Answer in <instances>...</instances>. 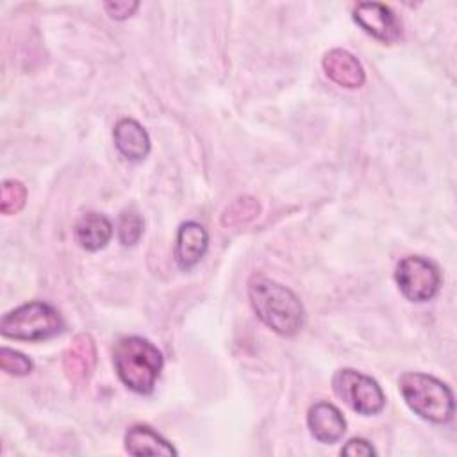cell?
I'll return each mask as SVG.
<instances>
[{
	"instance_id": "e0dca14e",
	"label": "cell",
	"mask_w": 457,
	"mask_h": 457,
	"mask_svg": "<svg viewBox=\"0 0 457 457\" xmlns=\"http://www.w3.org/2000/svg\"><path fill=\"white\" fill-rule=\"evenodd\" d=\"M27 200V187L14 179H7L0 187V211L5 216L18 214Z\"/></svg>"
},
{
	"instance_id": "5b68a950",
	"label": "cell",
	"mask_w": 457,
	"mask_h": 457,
	"mask_svg": "<svg viewBox=\"0 0 457 457\" xmlns=\"http://www.w3.org/2000/svg\"><path fill=\"white\" fill-rule=\"evenodd\" d=\"M332 389L352 411L362 416L378 414L386 405V396L378 382L352 368L334 373Z\"/></svg>"
},
{
	"instance_id": "277c9868",
	"label": "cell",
	"mask_w": 457,
	"mask_h": 457,
	"mask_svg": "<svg viewBox=\"0 0 457 457\" xmlns=\"http://www.w3.org/2000/svg\"><path fill=\"white\" fill-rule=\"evenodd\" d=\"M64 327V321L57 309L45 302L23 303L7 314L0 321V332L5 337L18 341H41L57 336Z\"/></svg>"
},
{
	"instance_id": "8fae6325",
	"label": "cell",
	"mask_w": 457,
	"mask_h": 457,
	"mask_svg": "<svg viewBox=\"0 0 457 457\" xmlns=\"http://www.w3.org/2000/svg\"><path fill=\"white\" fill-rule=\"evenodd\" d=\"M307 427L316 441L332 445L343 437L346 421L336 405L328 402H318L307 412Z\"/></svg>"
},
{
	"instance_id": "d6986e66",
	"label": "cell",
	"mask_w": 457,
	"mask_h": 457,
	"mask_svg": "<svg viewBox=\"0 0 457 457\" xmlns=\"http://www.w3.org/2000/svg\"><path fill=\"white\" fill-rule=\"evenodd\" d=\"M139 7L137 2H130V0H118V2H105L104 9L107 11V14L112 20H127L130 18L136 9Z\"/></svg>"
},
{
	"instance_id": "9c48e42d",
	"label": "cell",
	"mask_w": 457,
	"mask_h": 457,
	"mask_svg": "<svg viewBox=\"0 0 457 457\" xmlns=\"http://www.w3.org/2000/svg\"><path fill=\"white\" fill-rule=\"evenodd\" d=\"M321 66L327 77L341 87L357 89L364 84L366 75L359 59L343 48H332L323 55Z\"/></svg>"
},
{
	"instance_id": "7a4b0ae2",
	"label": "cell",
	"mask_w": 457,
	"mask_h": 457,
	"mask_svg": "<svg viewBox=\"0 0 457 457\" xmlns=\"http://www.w3.org/2000/svg\"><path fill=\"white\" fill-rule=\"evenodd\" d=\"M112 362L120 380L137 395H150L162 370L161 350L145 337H121L112 350Z\"/></svg>"
},
{
	"instance_id": "30bf717a",
	"label": "cell",
	"mask_w": 457,
	"mask_h": 457,
	"mask_svg": "<svg viewBox=\"0 0 457 457\" xmlns=\"http://www.w3.org/2000/svg\"><path fill=\"white\" fill-rule=\"evenodd\" d=\"M209 246V234L204 225L196 221H184L177 230L175 261L180 270H191L205 255Z\"/></svg>"
},
{
	"instance_id": "6da1fadb",
	"label": "cell",
	"mask_w": 457,
	"mask_h": 457,
	"mask_svg": "<svg viewBox=\"0 0 457 457\" xmlns=\"http://www.w3.org/2000/svg\"><path fill=\"white\" fill-rule=\"evenodd\" d=\"M248 298L257 318L273 332L291 337L303 325V305L286 286L255 275L248 282Z\"/></svg>"
},
{
	"instance_id": "2e32d148",
	"label": "cell",
	"mask_w": 457,
	"mask_h": 457,
	"mask_svg": "<svg viewBox=\"0 0 457 457\" xmlns=\"http://www.w3.org/2000/svg\"><path fill=\"white\" fill-rule=\"evenodd\" d=\"M143 230H145V221L137 211L125 209L120 214L116 234H118V241L123 246H134L143 236Z\"/></svg>"
},
{
	"instance_id": "7c38bea8",
	"label": "cell",
	"mask_w": 457,
	"mask_h": 457,
	"mask_svg": "<svg viewBox=\"0 0 457 457\" xmlns=\"http://www.w3.org/2000/svg\"><path fill=\"white\" fill-rule=\"evenodd\" d=\"M118 152L129 161H143L150 154V137L143 125L132 118H123L112 130Z\"/></svg>"
},
{
	"instance_id": "52a82bcc",
	"label": "cell",
	"mask_w": 457,
	"mask_h": 457,
	"mask_svg": "<svg viewBox=\"0 0 457 457\" xmlns=\"http://www.w3.org/2000/svg\"><path fill=\"white\" fill-rule=\"evenodd\" d=\"M353 21L371 37L380 43H396L402 34V25L393 9L380 2H359L353 7Z\"/></svg>"
},
{
	"instance_id": "9a60e30c",
	"label": "cell",
	"mask_w": 457,
	"mask_h": 457,
	"mask_svg": "<svg viewBox=\"0 0 457 457\" xmlns=\"http://www.w3.org/2000/svg\"><path fill=\"white\" fill-rule=\"evenodd\" d=\"M262 212V205L255 196L243 195L232 200L221 212V225L223 227H243L257 220Z\"/></svg>"
},
{
	"instance_id": "8992f818",
	"label": "cell",
	"mask_w": 457,
	"mask_h": 457,
	"mask_svg": "<svg viewBox=\"0 0 457 457\" xmlns=\"http://www.w3.org/2000/svg\"><path fill=\"white\" fill-rule=\"evenodd\" d=\"M395 280L400 293L416 303L432 300L441 286L437 266L421 255L403 257L396 264Z\"/></svg>"
},
{
	"instance_id": "ac0fdd59",
	"label": "cell",
	"mask_w": 457,
	"mask_h": 457,
	"mask_svg": "<svg viewBox=\"0 0 457 457\" xmlns=\"http://www.w3.org/2000/svg\"><path fill=\"white\" fill-rule=\"evenodd\" d=\"M0 368L7 375L23 377L32 371V361L27 355H23L21 352L2 346L0 348Z\"/></svg>"
},
{
	"instance_id": "3957f363",
	"label": "cell",
	"mask_w": 457,
	"mask_h": 457,
	"mask_svg": "<svg viewBox=\"0 0 457 457\" xmlns=\"http://www.w3.org/2000/svg\"><path fill=\"white\" fill-rule=\"evenodd\" d=\"M398 389L407 407L430 423H448L453 418L455 403L452 389L439 378L409 371L398 378Z\"/></svg>"
},
{
	"instance_id": "5bb4252c",
	"label": "cell",
	"mask_w": 457,
	"mask_h": 457,
	"mask_svg": "<svg viewBox=\"0 0 457 457\" xmlns=\"http://www.w3.org/2000/svg\"><path fill=\"white\" fill-rule=\"evenodd\" d=\"M125 450L130 455H177V450L148 425H134L125 434Z\"/></svg>"
},
{
	"instance_id": "ffe728a7",
	"label": "cell",
	"mask_w": 457,
	"mask_h": 457,
	"mask_svg": "<svg viewBox=\"0 0 457 457\" xmlns=\"http://www.w3.org/2000/svg\"><path fill=\"white\" fill-rule=\"evenodd\" d=\"M343 455H352V457H368V455H375V448L371 446L370 441L362 439V437H352L343 448H341Z\"/></svg>"
},
{
	"instance_id": "ba28073f",
	"label": "cell",
	"mask_w": 457,
	"mask_h": 457,
	"mask_svg": "<svg viewBox=\"0 0 457 457\" xmlns=\"http://www.w3.org/2000/svg\"><path fill=\"white\" fill-rule=\"evenodd\" d=\"M95 366H96L95 339L86 332L77 334L62 355V368H64L66 378L75 386H82L91 378Z\"/></svg>"
},
{
	"instance_id": "4fadbf2b",
	"label": "cell",
	"mask_w": 457,
	"mask_h": 457,
	"mask_svg": "<svg viewBox=\"0 0 457 457\" xmlns=\"http://www.w3.org/2000/svg\"><path fill=\"white\" fill-rule=\"evenodd\" d=\"M75 237L84 250L96 252L102 250L111 241L112 225L104 214L87 212L79 218L75 225Z\"/></svg>"
}]
</instances>
